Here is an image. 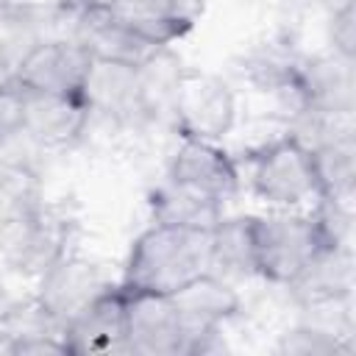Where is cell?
<instances>
[{"instance_id":"obj_2","label":"cell","mask_w":356,"mask_h":356,"mask_svg":"<svg viewBox=\"0 0 356 356\" xmlns=\"http://www.w3.org/2000/svg\"><path fill=\"white\" fill-rule=\"evenodd\" d=\"M242 189L278 211H309L320 200L309 147L286 128L275 136L234 153Z\"/></svg>"},{"instance_id":"obj_11","label":"cell","mask_w":356,"mask_h":356,"mask_svg":"<svg viewBox=\"0 0 356 356\" xmlns=\"http://www.w3.org/2000/svg\"><path fill=\"white\" fill-rule=\"evenodd\" d=\"M89 111L78 97L22 89V136L42 153H61L86 139Z\"/></svg>"},{"instance_id":"obj_17","label":"cell","mask_w":356,"mask_h":356,"mask_svg":"<svg viewBox=\"0 0 356 356\" xmlns=\"http://www.w3.org/2000/svg\"><path fill=\"white\" fill-rule=\"evenodd\" d=\"M100 8H106L128 31L159 47H172L195 25V19L181 8L178 0H106Z\"/></svg>"},{"instance_id":"obj_23","label":"cell","mask_w":356,"mask_h":356,"mask_svg":"<svg viewBox=\"0 0 356 356\" xmlns=\"http://www.w3.org/2000/svg\"><path fill=\"white\" fill-rule=\"evenodd\" d=\"M275 350L289 356H334V353H350V342L348 337L298 320L292 328L278 334Z\"/></svg>"},{"instance_id":"obj_26","label":"cell","mask_w":356,"mask_h":356,"mask_svg":"<svg viewBox=\"0 0 356 356\" xmlns=\"http://www.w3.org/2000/svg\"><path fill=\"white\" fill-rule=\"evenodd\" d=\"M22 134V89L17 83L0 89V150Z\"/></svg>"},{"instance_id":"obj_6","label":"cell","mask_w":356,"mask_h":356,"mask_svg":"<svg viewBox=\"0 0 356 356\" xmlns=\"http://www.w3.org/2000/svg\"><path fill=\"white\" fill-rule=\"evenodd\" d=\"M72 234L75 220L64 217L53 206H44L28 220L0 225V264L14 275L36 281L47 264L72 248Z\"/></svg>"},{"instance_id":"obj_8","label":"cell","mask_w":356,"mask_h":356,"mask_svg":"<svg viewBox=\"0 0 356 356\" xmlns=\"http://www.w3.org/2000/svg\"><path fill=\"white\" fill-rule=\"evenodd\" d=\"M81 103L92 120H100L117 131L147 125L139 67L122 61L92 58L89 75L81 89Z\"/></svg>"},{"instance_id":"obj_22","label":"cell","mask_w":356,"mask_h":356,"mask_svg":"<svg viewBox=\"0 0 356 356\" xmlns=\"http://www.w3.org/2000/svg\"><path fill=\"white\" fill-rule=\"evenodd\" d=\"M320 197L353 203L356 197V134L337 136L309 147Z\"/></svg>"},{"instance_id":"obj_29","label":"cell","mask_w":356,"mask_h":356,"mask_svg":"<svg viewBox=\"0 0 356 356\" xmlns=\"http://www.w3.org/2000/svg\"><path fill=\"white\" fill-rule=\"evenodd\" d=\"M178 3H181V8H184L192 19H197V14L203 11V6H206L209 0H178Z\"/></svg>"},{"instance_id":"obj_21","label":"cell","mask_w":356,"mask_h":356,"mask_svg":"<svg viewBox=\"0 0 356 356\" xmlns=\"http://www.w3.org/2000/svg\"><path fill=\"white\" fill-rule=\"evenodd\" d=\"M44 206V181L33 161L0 153V225L28 220Z\"/></svg>"},{"instance_id":"obj_10","label":"cell","mask_w":356,"mask_h":356,"mask_svg":"<svg viewBox=\"0 0 356 356\" xmlns=\"http://www.w3.org/2000/svg\"><path fill=\"white\" fill-rule=\"evenodd\" d=\"M125 353L186 356V331L170 295L125 289Z\"/></svg>"},{"instance_id":"obj_30","label":"cell","mask_w":356,"mask_h":356,"mask_svg":"<svg viewBox=\"0 0 356 356\" xmlns=\"http://www.w3.org/2000/svg\"><path fill=\"white\" fill-rule=\"evenodd\" d=\"M323 11H337V8H345V6H356V0H320Z\"/></svg>"},{"instance_id":"obj_27","label":"cell","mask_w":356,"mask_h":356,"mask_svg":"<svg viewBox=\"0 0 356 356\" xmlns=\"http://www.w3.org/2000/svg\"><path fill=\"white\" fill-rule=\"evenodd\" d=\"M67 6V0H0V14L8 17H22V19H47Z\"/></svg>"},{"instance_id":"obj_4","label":"cell","mask_w":356,"mask_h":356,"mask_svg":"<svg viewBox=\"0 0 356 356\" xmlns=\"http://www.w3.org/2000/svg\"><path fill=\"white\" fill-rule=\"evenodd\" d=\"M239 92L231 81L203 70H184L170 103V128L175 136L225 142L239 125Z\"/></svg>"},{"instance_id":"obj_31","label":"cell","mask_w":356,"mask_h":356,"mask_svg":"<svg viewBox=\"0 0 356 356\" xmlns=\"http://www.w3.org/2000/svg\"><path fill=\"white\" fill-rule=\"evenodd\" d=\"M67 6H72V8H81V6H86V0H67Z\"/></svg>"},{"instance_id":"obj_19","label":"cell","mask_w":356,"mask_h":356,"mask_svg":"<svg viewBox=\"0 0 356 356\" xmlns=\"http://www.w3.org/2000/svg\"><path fill=\"white\" fill-rule=\"evenodd\" d=\"M353 250L320 248L314 259L303 267V273L284 286L292 303H312L325 298L353 295Z\"/></svg>"},{"instance_id":"obj_1","label":"cell","mask_w":356,"mask_h":356,"mask_svg":"<svg viewBox=\"0 0 356 356\" xmlns=\"http://www.w3.org/2000/svg\"><path fill=\"white\" fill-rule=\"evenodd\" d=\"M211 270V231L147 222L128 248L120 286L131 292L172 295Z\"/></svg>"},{"instance_id":"obj_24","label":"cell","mask_w":356,"mask_h":356,"mask_svg":"<svg viewBox=\"0 0 356 356\" xmlns=\"http://www.w3.org/2000/svg\"><path fill=\"white\" fill-rule=\"evenodd\" d=\"M317 236L323 248H339V250H353V225H356V211L353 203L320 197L309 209Z\"/></svg>"},{"instance_id":"obj_20","label":"cell","mask_w":356,"mask_h":356,"mask_svg":"<svg viewBox=\"0 0 356 356\" xmlns=\"http://www.w3.org/2000/svg\"><path fill=\"white\" fill-rule=\"evenodd\" d=\"M211 273L225 281H259L253 239H250V214H225L211 228Z\"/></svg>"},{"instance_id":"obj_28","label":"cell","mask_w":356,"mask_h":356,"mask_svg":"<svg viewBox=\"0 0 356 356\" xmlns=\"http://www.w3.org/2000/svg\"><path fill=\"white\" fill-rule=\"evenodd\" d=\"M14 83V64H8L6 58H0V89Z\"/></svg>"},{"instance_id":"obj_25","label":"cell","mask_w":356,"mask_h":356,"mask_svg":"<svg viewBox=\"0 0 356 356\" xmlns=\"http://www.w3.org/2000/svg\"><path fill=\"white\" fill-rule=\"evenodd\" d=\"M328 50L339 58L356 61V6H345L325 14Z\"/></svg>"},{"instance_id":"obj_12","label":"cell","mask_w":356,"mask_h":356,"mask_svg":"<svg viewBox=\"0 0 356 356\" xmlns=\"http://www.w3.org/2000/svg\"><path fill=\"white\" fill-rule=\"evenodd\" d=\"M172 303L178 309V317L186 331V356H192L195 345L220 323L236 317L245 312V298L236 289V284L225 281L217 273H203L175 289Z\"/></svg>"},{"instance_id":"obj_9","label":"cell","mask_w":356,"mask_h":356,"mask_svg":"<svg viewBox=\"0 0 356 356\" xmlns=\"http://www.w3.org/2000/svg\"><path fill=\"white\" fill-rule=\"evenodd\" d=\"M164 178L192 186L220 203H231L242 192L239 167L225 142H209L195 136H175V147L167 156Z\"/></svg>"},{"instance_id":"obj_16","label":"cell","mask_w":356,"mask_h":356,"mask_svg":"<svg viewBox=\"0 0 356 356\" xmlns=\"http://www.w3.org/2000/svg\"><path fill=\"white\" fill-rule=\"evenodd\" d=\"M300 56L303 53L295 47L289 33H273L242 50L239 58L234 61V70L239 81L248 86V92L253 97H261L284 86H292L298 81Z\"/></svg>"},{"instance_id":"obj_13","label":"cell","mask_w":356,"mask_h":356,"mask_svg":"<svg viewBox=\"0 0 356 356\" xmlns=\"http://www.w3.org/2000/svg\"><path fill=\"white\" fill-rule=\"evenodd\" d=\"M67 353H125V289L120 281L95 298L64 328Z\"/></svg>"},{"instance_id":"obj_14","label":"cell","mask_w":356,"mask_h":356,"mask_svg":"<svg viewBox=\"0 0 356 356\" xmlns=\"http://www.w3.org/2000/svg\"><path fill=\"white\" fill-rule=\"evenodd\" d=\"M72 39L83 44L92 58H106V61H122V64H145L159 44H150L147 39L136 36L128 31L122 22H117L106 8L100 6H81L75 14V28Z\"/></svg>"},{"instance_id":"obj_18","label":"cell","mask_w":356,"mask_h":356,"mask_svg":"<svg viewBox=\"0 0 356 356\" xmlns=\"http://www.w3.org/2000/svg\"><path fill=\"white\" fill-rule=\"evenodd\" d=\"M147 214H150V222L211 231L225 217V203H220L192 186L161 178V184H156L147 195Z\"/></svg>"},{"instance_id":"obj_15","label":"cell","mask_w":356,"mask_h":356,"mask_svg":"<svg viewBox=\"0 0 356 356\" xmlns=\"http://www.w3.org/2000/svg\"><path fill=\"white\" fill-rule=\"evenodd\" d=\"M298 86L309 111L342 114L353 111V61L325 53H303L298 64Z\"/></svg>"},{"instance_id":"obj_5","label":"cell","mask_w":356,"mask_h":356,"mask_svg":"<svg viewBox=\"0 0 356 356\" xmlns=\"http://www.w3.org/2000/svg\"><path fill=\"white\" fill-rule=\"evenodd\" d=\"M120 278H111L106 264L70 248L36 275L33 298L64 328L72 317H78L95 298H100Z\"/></svg>"},{"instance_id":"obj_3","label":"cell","mask_w":356,"mask_h":356,"mask_svg":"<svg viewBox=\"0 0 356 356\" xmlns=\"http://www.w3.org/2000/svg\"><path fill=\"white\" fill-rule=\"evenodd\" d=\"M250 239L259 281L289 286L323 248L309 211L267 209L250 214Z\"/></svg>"},{"instance_id":"obj_7","label":"cell","mask_w":356,"mask_h":356,"mask_svg":"<svg viewBox=\"0 0 356 356\" xmlns=\"http://www.w3.org/2000/svg\"><path fill=\"white\" fill-rule=\"evenodd\" d=\"M92 67V53L70 36L33 42L14 64V83L25 92L78 97Z\"/></svg>"}]
</instances>
